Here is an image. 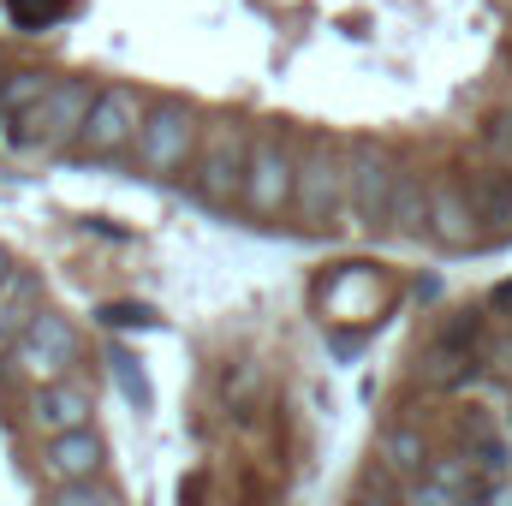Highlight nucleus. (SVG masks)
Masks as SVG:
<instances>
[{
    "label": "nucleus",
    "instance_id": "f257e3e1",
    "mask_svg": "<svg viewBox=\"0 0 512 506\" xmlns=\"http://www.w3.org/2000/svg\"><path fill=\"white\" fill-rule=\"evenodd\" d=\"M245 155H251V137L239 126H209L203 137V155H191V167H185V185H191V197L203 203V209H215V215H227L239 197H245Z\"/></svg>",
    "mask_w": 512,
    "mask_h": 506
},
{
    "label": "nucleus",
    "instance_id": "f03ea898",
    "mask_svg": "<svg viewBox=\"0 0 512 506\" xmlns=\"http://www.w3.org/2000/svg\"><path fill=\"white\" fill-rule=\"evenodd\" d=\"M131 155H137V167H143L149 179H167V173L191 167V155H197V114H191V102L155 96L149 114H143V126H137Z\"/></svg>",
    "mask_w": 512,
    "mask_h": 506
},
{
    "label": "nucleus",
    "instance_id": "7ed1b4c3",
    "mask_svg": "<svg viewBox=\"0 0 512 506\" xmlns=\"http://www.w3.org/2000/svg\"><path fill=\"white\" fill-rule=\"evenodd\" d=\"M340 209H346V149L310 143L292 173V215L310 233H322V227H340Z\"/></svg>",
    "mask_w": 512,
    "mask_h": 506
},
{
    "label": "nucleus",
    "instance_id": "20e7f679",
    "mask_svg": "<svg viewBox=\"0 0 512 506\" xmlns=\"http://www.w3.org/2000/svg\"><path fill=\"white\" fill-rule=\"evenodd\" d=\"M143 114H149V96H143V90H131V84H102L96 102H90V120H84L78 143H72V155H90V161L126 155L131 143H137Z\"/></svg>",
    "mask_w": 512,
    "mask_h": 506
},
{
    "label": "nucleus",
    "instance_id": "39448f33",
    "mask_svg": "<svg viewBox=\"0 0 512 506\" xmlns=\"http://www.w3.org/2000/svg\"><path fill=\"white\" fill-rule=\"evenodd\" d=\"M292 173H298V155H292L280 137L256 131L251 155H245V197H239V203L251 209L256 221L286 215V209H292Z\"/></svg>",
    "mask_w": 512,
    "mask_h": 506
},
{
    "label": "nucleus",
    "instance_id": "423d86ee",
    "mask_svg": "<svg viewBox=\"0 0 512 506\" xmlns=\"http://www.w3.org/2000/svg\"><path fill=\"white\" fill-rule=\"evenodd\" d=\"M393 185H399V161L382 143H352L346 149V209L358 215V227H387Z\"/></svg>",
    "mask_w": 512,
    "mask_h": 506
},
{
    "label": "nucleus",
    "instance_id": "0eeeda50",
    "mask_svg": "<svg viewBox=\"0 0 512 506\" xmlns=\"http://www.w3.org/2000/svg\"><path fill=\"white\" fill-rule=\"evenodd\" d=\"M12 364L36 381V387H42V381H60L78 364V328H72L60 310H36V322L12 340Z\"/></svg>",
    "mask_w": 512,
    "mask_h": 506
},
{
    "label": "nucleus",
    "instance_id": "6e6552de",
    "mask_svg": "<svg viewBox=\"0 0 512 506\" xmlns=\"http://www.w3.org/2000/svg\"><path fill=\"white\" fill-rule=\"evenodd\" d=\"M90 102H96V84L90 78H54L42 108H36V149L42 155H66L78 143V131L90 120Z\"/></svg>",
    "mask_w": 512,
    "mask_h": 506
},
{
    "label": "nucleus",
    "instance_id": "1a4fd4ad",
    "mask_svg": "<svg viewBox=\"0 0 512 506\" xmlns=\"http://www.w3.org/2000/svg\"><path fill=\"white\" fill-rule=\"evenodd\" d=\"M429 239L441 251H477L483 245V221H477L459 179H429Z\"/></svg>",
    "mask_w": 512,
    "mask_h": 506
},
{
    "label": "nucleus",
    "instance_id": "9d476101",
    "mask_svg": "<svg viewBox=\"0 0 512 506\" xmlns=\"http://www.w3.org/2000/svg\"><path fill=\"white\" fill-rule=\"evenodd\" d=\"M316 298H322V310H328L334 322H376V310H382V280L352 262V268L328 274V280L316 286Z\"/></svg>",
    "mask_w": 512,
    "mask_h": 506
},
{
    "label": "nucleus",
    "instance_id": "9b49d317",
    "mask_svg": "<svg viewBox=\"0 0 512 506\" xmlns=\"http://www.w3.org/2000/svg\"><path fill=\"white\" fill-rule=\"evenodd\" d=\"M90 411H96V399H90V393H84L72 376L42 381V387L30 393V417H36V429H42V435H72V429H90Z\"/></svg>",
    "mask_w": 512,
    "mask_h": 506
},
{
    "label": "nucleus",
    "instance_id": "f8f14e48",
    "mask_svg": "<svg viewBox=\"0 0 512 506\" xmlns=\"http://www.w3.org/2000/svg\"><path fill=\"white\" fill-rule=\"evenodd\" d=\"M459 185H465V197H471V209H477V221H483V239H489V233H495V239H512V173H501V167L489 161V167L459 173Z\"/></svg>",
    "mask_w": 512,
    "mask_h": 506
},
{
    "label": "nucleus",
    "instance_id": "ddd939ff",
    "mask_svg": "<svg viewBox=\"0 0 512 506\" xmlns=\"http://www.w3.org/2000/svg\"><path fill=\"white\" fill-rule=\"evenodd\" d=\"M42 477H48V483H84V477H102V441H96V429L48 435V447H42Z\"/></svg>",
    "mask_w": 512,
    "mask_h": 506
},
{
    "label": "nucleus",
    "instance_id": "4468645a",
    "mask_svg": "<svg viewBox=\"0 0 512 506\" xmlns=\"http://www.w3.org/2000/svg\"><path fill=\"white\" fill-rule=\"evenodd\" d=\"M36 310H42V298H36V274L12 262L6 280H0V352H12V340L36 322Z\"/></svg>",
    "mask_w": 512,
    "mask_h": 506
},
{
    "label": "nucleus",
    "instance_id": "2eb2a0df",
    "mask_svg": "<svg viewBox=\"0 0 512 506\" xmlns=\"http://www.w3.org/2000/svg\"><path fill=\"white\" fill-rule=\"evenodd\" d=\"M387 233L429 239V179L423 173H405L399 167V185H393V203H387Z\"/></svg>",
    "mask_w": 512,
    "mask_h": 506
},
{
    "label": "nucleus",
    "instance_id": "dca6fc26",
    "mask_svg": "<svg viewBox=\"0 0 512 506\" xmlns=\"http://www.w3.org/2000/svg\"><path fill=\"white\" fill-rule=\"evenodd\" d=\"M382 471L399 477V483H411V477L429 471V441H423V429H411V423H393V429H387L382 435Z\"/></svg>",
    "mask_w": 512,
    "mask_h": 506
},
{
    "label": "nucleus",
    "instance_id": "f3484780",
    "mask_svg": "<svg viewBox=\"0 0 512 506\" xmlns=\"http://www.w3.org/2000/svg\"><path fill=\"white\" fill-rule=\"evenodd\" d=\"M48 84H54V78H42V72H12V78H0V126L18 120V114H30V108L48 96Z\"/></svg>",
    "mask_w": 512,
    "mask_h": 506
},
{
    "label": "nucleus",
    "instance_id": "a211bd4d",
    "mask_svg": "<svg viewBox=\"0 0 512 506\" xmlns=\"http://www.w3.org/2000/svg\"><path fill=\"white\" fill-rule=\"evenodd\" d=\"M48 506H120V495L102 477H84V483H54Z\"/></svg>",
    "mask_w": 512,
    "mask_h": 506
},
{
    "label": "nucleus",
    "instance_id": "6ab92c4d",
    "mask_svg": "<svg viewBox=\"0 0 512 506\" xmlns=\"http://www.w3.org/2000/svg\"><path fill=\"white\" fill-rule=\"evenodd\" d=\"M477 477H483L489 489L512 477V447L501 441V435H483V441H477Z\"/></svg>",
    "mask_w": 512,
    "mask_h": 506
},
{
    "label": "nucleus",
    "instance_id": "aec40b11",
    "mask_svg": "<svg viewBox=\"0 0 512 506\" xmlns=\"http://www.w3.org/2000/svg\"><path fill=\"white\" fill-rule=\"evenodd\" d=\"M6 12H12L18 30H42V24H54L66 12V0H6Z\"/></svg>",
    "mask_w": 512,
    "mask_h": 506
},
{
    "label": "nucleus",
    "instance_id": "412c9836",
    "mask_svg": "<svg viewBox=\"0 0 512 506\" xmlns=\"http://www.w3.org/2000/svg\"><path fill=\"white\" fill-rule=\"evenodd\" d=\"M483 149H489V161L512 173V114H495L489 126H483Z\"/></svg>",
    "mask_w": 512,
    "mask_h": 506
},
{
    "label": "nucleus",
    "instance_id": "4be33fe9",
    "mask_svg": "<svg viewBox=\"0 0 512 506\" xmlns=\"http://www.w3.org/2000/svg\"><path fill=\"white\" fill-rule=\"evenodd\" d=\"M399 506H459V495L441 489L435 477H411V483L399 489Z\"/></svg>",
    "mask_w": 512,
    "mask_h": 506
},
{
    "label": "nucleus",
    "instance_id": "5701e85b",
    "mask_svg": "<svg viewBox=\"0 0 512 506\" xmlns=\"http://www.w3.org/2000/svg\"><path fill=\"white\" fill-rule=\"evenodd\" d=\"M102 322H108V328H149L155 316H149L143 304H108V310H102Z\"/></svg>",
    "mask_w": 512,
    "mask_h": 506
},
{
    "label": "nucleus",
    "instance_id": "b1692460",
    "mask_svg": "<svg viewBox=\"0 0 512 506\" xmlns=\"http://www.w3.org/2000/svg\"><path fill=\"white\" fill-rule=\"evenodd\" d=\"M114 376H120V387H126V399H137V405H149V381L131 370L126 352H114Z\"/></svg>",
    "mask_w": 512,
    "mask_h": 506
},
{
    "label": "nucleus",
    "instance_id": "393cba45",
    "mask_svg": "<svg viewBox=\"0 0 512 506\" xmlns=\"http://www.w3.org/2000/svg\"><path fill=\"white\" fill-rule=\"evenodd\" d=\"M489 506H512V477H507V483H495V489H489Z\"/></svg>",
    "mask_w": 512,
    "mask_h": 506
},
{
    "label": "nucleus",
    "instance_id": "a878e982",
    "mask_svg": "<svg viewBox=\"0 0 512 506\" xmlns=\"http://www.w3.org/2000/svg\"><path fill=\"white\" fill-rule=\"evenodd\" d=\"M6 268H12V256H6V251H0V280H6Z\"/></svg>",
    "mask_w": 512,
    "mask_h": 506
},
{
    "label": "nucleus",
    "instance_id": "bb28decb",
    "mask_svg": "<svg viewBox=\"0 0 512 506\" xmlns=\"http://www.w3.org/2000/svg\"><path fill=\"white\" fill-rule=\"evenodd\" d=\"M459 506H483V501H459Z\"/></svg>",
    "mask_w": 512,
    "mask_h": 506
}]
</instances>
